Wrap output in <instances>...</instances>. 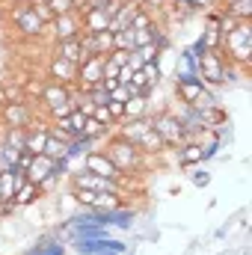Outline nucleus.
Wrapping results in <instances>:
<instances>
[{
	"instance_id": "nucleus-1",
	"label": "nucleus",
	"mask_w": 252,
	"mask_h": 255,
	"mask_svg": "<svg viewBox=\"0 0 252 255\" xmlns=\"http://www.w3.org/2000/svg\"><path fill=\"white\" fill-rule=\"evenodd\" d=\"M220 54L226 57V63L235 65H250L252 57V24L250 21H238L232 30L220 33Z\"/></svg>"
},
{
	"instance_id": "nucleus-2",
	"label": "nucleus",
	"mask_w": 252,
	"mask_h": 255,
	"mask_svg": "<svg viewBox=\"0 0 252 255\" xmlns=\"http://www.w3.org/2000/svg\"><path fill=\"white\" fill-rule=\"evenodd\" d=\"M104 154L116 163V169L125 175V172H133V169H139L142 166V151L133 145V142H127V139H122V136H107V145H104Z\"/></svg>"
},
{
	"instance_id": "nucleus-3",
	"label": "nucleus",
	"mask_w": 252,
	"mask_h": 255,
	"mask_svg": "<svg viewBox=\"0 0 252 255\" xmlns=\"http://www.w3.org/2000/svg\"><path fill=\"white\" fill-rule=\"evenodd\" d=\"M196 71H199V80L205 86H223L226 83V57L217 48H208L205 54H199Z\"/></svg>"
},
{
	"instance_id": "nucleus-4",
	"label": "nucleus",
	"mask_w": 252,
	"mask_h": 255,
	"mask_svg": "<svg viewBox=\"0 0 252 255\" xmlns=\"http://www.w3.org/2000/svg\"><path fill=\"white\" fill-rule=\"evenodd\" d=\"M151 128H154V133L163 139V145L178 148V145L187 142V130L178 122L175 113H157V116H151Z\"/></svg>"
},
{
	"instance_id": "nucleus-5",
	"label": "nucleus",
	"mask_w": 252,
	"mask_h": 255,
	"mask_svg": "<svg viewBox=\"0 0 252 255\" xmlns=\"http://www.w3.org/2000/svg\"><path fill=\"white\" fill-rule=\"evenodd\" d=\"M12 24H15V30H18L24 39H42V36H45V21L33 12L30 3H18V6L12 9Z\"/></svg>"
},
{
	"instance_id": "nucleus-6",
	"label": "nucleus",
	"mask_w": 252,
	"mask_h": 255,
	"mask_svg": "<svg viewBox=\"0 0 252 255\" xmlns=\"http://www.w3.org/2000/svg\"><path fill=\"white\" fill-rule=\"evenodd\" d=\"M74 250L80 255H125L127 244L119 238H77L74 241Z\"/></svg>"
},
{
	"instance_id": "nucleus-7",
	"label": "nucleus",
	"mask_w": 252,
	"mask_h": 255,
	"mask_svg": "<svg viewBox=\"0 0 252 255\" xmlns=\"http://www.w3.org/2000/svg\"><path fill=\"white\" fill-rule=\"evenodd\" d=\"M33 104L24 98V101H6L0 104V125L3 128H33Z\"/></svg>"
},
{
	"instance_id": "nucleus-8",
	"label": "nucleus",
	"mask_w": 252,
	"mask_h": 255,
	"mask_svg": "<svg viewBox=\"0 0 252 255\" xmlns=\"http://www.w3.org/2000/svg\"><path fill=\"white\" fill-rule=\"evenodd\" d=\"M45 33H51L54 42H65V39H80L83 36V24H80V12H65L57 15L51 24H45Z\"/></svg>"
},
{
	"instance_id": "nucleus-9",
	"label": "nucleus",
	"mask_w": 252,
	"mask_h": 255,
	"mask_svg": "<svg viewBox=\"0 0 252 255\" xmlns=\"http://www.w3.org/2000/svg\"><path fill=\"white\" fill-rule=\"evenodd\" d=\"M71 196L89 208V211H110V208H122V193H101V190H83V187H71Z\"/></svg>"
},
{
	"instance_id": "nucleus-10",
	"label": "nucleus",
	"mask_w": 252,
	"mask_h": 255,
	"mask_svg": "<svg viewBox=\"0 0 252 255\" xmlns=\"http://www.w3.org/2000/svg\"><path fill=\"white\" fill-rule=\"evenodd\" d=\"M104 63H107V57H86L83 63L77 65V86L80 89L101 86V80H104Z\"/></svg>"
},
{
	"instance_id": "nucleus-11",
	"label": "nucleus",
	"mask_w": 252,
	"mask_h": 255,
	"mask_svg": "<svg viewBox=\"0 0 252 255\" xmlns=\"http://www.w3.org/2000/svg\"><path fill=\"white\" fill-rule=\"evenodd\" d=\"M83 169L92 172V175H101V178H113V181H125V175L116 169V163L104 154V151H89L83 157Z\"/></svg>"
},
{
	"instance_id": "nucleus-12",
	"label": "nucleus",
	"mask_w": 252,
	"mask_h": 255,
	"mask_svg": "<svg viewBox=\"0 0 252 255\" xmlns=\"http://www.w3.org/2000/svg\"><path fill=\"white\" fill-rule=\"evenodd\" d=\"M71 187H83V190H101V193H122V181L101 178V175H92V172L80 169L77 175H71Z\"/></svg>"
},
{
	"instance_id": "nucleus-13",
	"label": "nucleus",
	"mask_w": 252,
	"mask_h": 255,
	"mask_svg": "<svg viewBox=\"0 0 252 255\" xmlns=\"http://www.w3.org/2000/svg\"><path fill=\"white\" fill-rule=\"evenodd\" d=\"M205 83L196 77V74H181L178 71V80H175V92H178V98H181V104H196L202 95H205Z\"/></svg>"
},
{
	"instance_id": "nucleus-14",
	"label": "nucleus",
	"mask_w": 252,
	"mask_h": 255,
	"mask_svg": "<svg viewBox=\"0 0 252 255\" xmlns=\"http://www.w3.org/2000/svg\"><path fill=\"white\" fill-rule=\"evenodd\" d=\"M80 42H83V51L89 57H107L113 51V33L110 30L107 33H83Z\"/></svg>"
},
{
	"instance_id": "nucleus-15",
	"label": "nucleus",
	"mask_w": 252,
	"mask_h": 255,
	"mask_svg": "<svg viewBox=\"0 0 252 255\" xmlns=\"http://www.w3.org/2000/svg\"><path fill=\"white\" fill-rule=\"evenodd\" d=\"M71 98V86H63V83H54V80H48L45 86H42V95H39V101L45 104V110L51 113V110H57L60 104H65Z\"/></svg>"
},
{
	"instance_id": "nucleus-16",
	"label": "nucleus",
	"mask_w": 252,
	"mask_h": 255,
	"mask_svg": "<svg viewBox=\"0 0 252 255\" xmlns=\"http://www.w3.org/2000/svg\"><path fill=\"white\" fill-rule=\"evenodd\" d=\"M48 74H51L54 83H63V86H74V83H77V65L63 60V57H51Z\"/></svg>"
},
{
	"instance_id": "nucleus-17",
	"label": "nucleus",
	"mask_w": 252,
	"mask_h": 255,
	"mask_svg": "<svg viewBox=\"0 0 252 255\" xmlns=\"http://www.w3.org/2000/svg\"><path fill=\"white\" fill-rule=\"evenodd\" d=\"M24 181H27L24 169H18V166H6V169L0 172V199H3V202H12L15 190H18Z\"/></svg>"
},
{
	"instance_id": "nucleus-18",
	"label": "nucleus",
	"mask_w": 252,
	"mask_h": 255,
	"mask_svg": "<svg viewBox=\"0 0 252 255\" xmlns=\"http://www.w3.org/2000/svg\"><path fill=\"white\" fill-rule=\"evenodd\" d=\"M80 24H83V33H107L110 30V15L104 9H83Z\"/></svg>"
},
{
	"instance_id": "nucleus-19",
	"label": "nucleus",
	"mask_w": 252,
	"mask_h": 255,
	"mask_svg": "<svg viewBox=\"0 0 252 255\" xmlns=\"http://www.w3.org/2000/svg\"><path fill=\"white\" fill-rule=\"evenodd\" d=\"M54 57H63L68 63L80 65L89 54L83 51V42L80 39H65V42H54Z\"/></svg>"
},
{
	"instance_id": "nucleus-20",
	"label": "nucleus",
	"mask_w": 252,
	"mask_h": 255,
	"mask_svg": "<svg viewBox=\"0 0 252 255\" xmlns=\"http://www.w3.org/2000/svg\"><path fill=\"white\" fill-rule=\"evenodd\" d=\"M145 130H151V116H139V119H127V122H125V128H116L113 133L136 145V142H139V136H142Z\"/></svg>"
},
{
	"instance_id": "nucleus-21",
	"label": "nucleus",
	"mask_w": 252,
	"mask_h": 255,
	"mask_svg": "<svg viewBox=\"0 0 252 255\" xmlns=\"http://www.w3.org/2000/svg\"><path fill=\"white\" fill-rule=\"evenodd\" d=\"M45 142H48V128H27V133H24V151L42 154Z\"/></svg>"
},
{
	"instance_id": "nucleus-22",
	"label": "nucleus",
	"mask_w": 252,
	"mask_h": 255,
	"mask_svg": "<svg viewBox=\"0 0 252 255\" xmlns=\"http://www.w3.org/2000/svg\"><path fill=\"white\" fill-rule=\"evenodd\" d=\"M220 15H229L235 21H250L252 18V0H226V9H220Z\"/></svg>"
},
{
	"instance_id": "nucleus-23",
	"label": "nucleus",
	"mask_w": 252,
	"mask_h": 255,
	"mask_svg": "<svg viewBox=\"0 0 252 255\" xmlns=\"http://www.w3.org/2000/svg\"><path fill=\"white\" fill-rule=\"evenodd\" d=\"M80 136H86V139H107V136H113V128L101 125L95 116H86V122H83V130H80Z\"/></svg>"
},
{
	"instance_id": "nucleus-24",
	"label": "nucleus",
	"mask_w": 252,
	"mask_h": 255,
	"mask_svg": "<svg viewBox=\"0 0 252 255\" xmlns=\"http://www.w3.org/2000/svg\"><path fill=\"white\" fill-rule=\"evenodd\" d=\"M202 142H184L178 145V166H196L202 163Z\"/></svg>"
},
{
	"instance_id": "nucleus-25",
	"label": "nucleus",
	"mask_w": 252,
	"mask_h": 255,
	"mask_svg": "<svg viewBox=\"0 0 252 255\" xmlns=\"http://www.w3.org/2000/svg\"><path fill=\"white\" fill-rule=\"evenodd\" d=\"M136 148H139L142 154H160V151H163L166 145H163V139H160V136L154 133V128H151V130H145V133L139 136V142H136Z\"/></svg>"
},
{
	"instance_id": "nucleus-26",
	"label": "nucleus",
	"mask_w": 252,
	"mask_h": 255,
	"mask_svg": "<svg viewBox=\"0 0 252 255\" xmlns=\"http://www.w3.org/2000/svg\"><path fill=\"white\" fill-rule=\"evenodd\" d=\"M42 196V190H39V184H33V181H24L18 190H15V196H12V208H18V205H30L33 199H39Z\"/></svg>"
},
{
	"instance_id": "nucleus-27",
	"label": "nucleus",
	"mask_w": 252,
	"mask_h": 255,
	"mask_svg": "<svg viewBox=\"0 0 252 255\" xmlns=\"http://www.w3.org/2000/svg\"><path fill=\"white\" fill-rule=\"evenodd\" d=\"M148 110V95H130L125 101V119H139Z\"/></svg>"
},
{
	"instance_id": "nucleus-28",
	"label": "nucleus",
	"mask_w": 252,
	"mask_h": 255,
	"mask_svg": "<svg viewBox=\"0 0 252 255\" xmlns=\"http://www.w3.org/2000/svg\"><path fill=\"white\" fill-rule=\"evenodd\" d=\"M42 154H48V157H54V160H68V142L60 139V136H51L48 133V142H45V151Z\"/></svg>"
},
{
	"instance_id": "nucleus-29",
	"label": "nucleus",
	"mask_w": 252,
	"mask_h": 255,
	"mask_svg": "<svg viewBox=\"0 0 252 255\" xmlns=\"http://www.w3.org/2000/svg\"><path fill=\"white\" fill-rule=\"evenodd\" d=\"M139 71H142V77H145V86H148V92H151L154 86H160V65H157V63L139 65Z\"/></svg>"
},
{
	"instance_id": "nucleus-30",
	"label": "nucleus",
	"mask_w": 252,
	"mask_h": 255,
	"mask_svg": "<svg viewBox=\"0 0 252 255\" xmlns=\"http://www.w3.org/2000/svg\"><path fill=\"white\" fill-rule=\"evenodd\" d=\"M202 42H205L208 48H217V51H220V27H217V24H211V27L202 33Z\"/></svg>"
},
{
	"instance_id": "nucleus-31",
	"label": "nucleus",
	"mask_w": 252,
	"mask_h": 255,
	"mask_svg": "<svg viewBox=\"0 0 252 255\" xmlns=\"http://www.w3.org/2000/svg\"><path fill=\"white\" fill-rule=\"evenodd\" d=\"M107 63H113V65H127L130 63V51H122V48H113L110 54H107Z\"/></svg>"
},
{
	"instance_id": "nucleus-32",
	"label": "nucleus",
	"mask_w": 252,
	"mask_h": 255,
	"mask_svg": "<svg viewBox=\"0 0 252 255\" xmlns=\"http://www.w3.org/2000/svg\"><path fill=\"white\" fill-rule=\"evenodd\" d=\"M45 6L51 9V15H54V18H57V15H65V12H71V9H74L68 0H45Z\"/></svg>"
},
{
	"instance_id": "nucleus-33",
	"label": "nucleus",
	"mask_w": 252,
	"mask_h": 255,
	"mask_svg": "<svg viewBox=\"0 0 252 255\" xmlns=\"http://www.w3.org/2000/svg\"><path fill=\"white\" fill-rule=\"evenodd\" d=\"M130 95L133 92H130V86H125V83H119L116 89H110V101H116V104H125Z\"/></svg>"
},
{
	"instance_id": "nucleus-34",
	"label": "nucleus",
	"mask_w": 252,
	"mask_h": 255,
	"mask_svg": "<svg viewBox=\"0 0 252 255\" xmlns=\"http://www.w3.org/2000/svg\"><path fill=\"white\" fill-rule=\"evenodd\" d=\"M30 6H33V12H36L45 24H51V21H54V15H51V9L45 6V0H36V3H30Z\"/></svg>"
},
{
	"instance_id": "nucleus-35",
	"label": "nucleus",
	"mask_w": 252,
	"mask_h": 255,
	"mask_svg": "<svg viewBox=\"0 0 252 255\" xmlns=\"http://www.w3.org/2000/svg\"><path fill=\"white\" fill-rule=\"evenodd\" d=\"M6 101H24V92H21V86H3V104Z\"/></svg>"
},
{
	"instance_id": "nucleus-36",
	"label": "nucleus",
	"mask_w": 252,
	"mask_h": 255,
	"mask_svg": "<svg viewBox=\"0 0 252 255\" xmlns=\"http://www.w3.org/2000/svg\"><path fill=\"white\" fill-rule=\"evenodd\" d=\"M119 77V65H113V63H104V80H116ZM101 80V83H104ZM119 83V80H116Z\"/></svg>"
},
{
	"instance_id": "nucleus-37",
	"label": "nucleus",
	"mask_w": 252,
	"mask_h": 255,
	"mask_svg": "<svg viewBox=\"0 0 252 255\" xmlns=\"http://www.w3.org/2000/svg\"><path fill=\"white\" fill-rule=\"evenodd\" d=\"M130 74H133V68H130V65H122V68H119V77H116V80H119V83H130Z\"/></svg>"
},
{
	"instance_id": "nucleus-38",
	"label": "nucleus",
	"mask_w": 252,
	"mask_h": 255,
	"mask_svg": "<svg viewBox=\"0 0 252 255\" xmlns=\"http://www.w3.org/2000/svg\"><path fill=\"white\" fill-rule=\"evenodd\" d=\"M208 181H211V175H208V172H196V175H193V184H196V187H205Z\"/></svg>"
},
{
	"instance_id": "nucleus-39",
	"label": "nucleus",
	"mask_w": 252,
	"mask_h": 255,
	"mask_svg": "<svg viewBox=\"0 0 252 255\" xmlns=\"http://www.w3.org/2000/svg\"><path fill=\"white\" fill-rule=\"evenodd\" d=\"M178 9H196V0H175Z\"/></svg>"
},
{
	"instance_id": "nucleus-40",
	"label": "nucleus",
	"mask_w": 252,
	"mask_h": 255,
	"mask_svg": "<svg viewBox=\"0 0 252 255\" xmlns=\"http://www.w3.org/2000/svg\"><path fill=\"white\" fill-rule=\"evenodd\" d=\"M9 211H12V202H0V217L9 214Z\"/></svg>"
},
{
	"instance_id": "nucleus-41",
	"label": "nucleus",
	"mask_w": 252,
	"mask_h": 255,
	"mask_svg": "<svg viewBox=\"0 0 252 255\" xmlns=\"http://www.w3.org/2000/svg\"><path fill=\"white\" fill-rule=\"evenodd\" d=\"M217 3H220V0H196V9H199V6H217Z\"/></svg>"
},
{
	"instance_id": "nucleus-42",
	"label": "nucleus",
	"mask_w": 252,
	"mask_h": 255,
	"mask_svg": "<svg viewBox=\"0 0 252 255\" xmlns=\"http://www.w3.org/2000/svg\"><path fill=\"white\" fill-rule=\"evenodd\" d=\"M15 3H36V0H15Z\"/></svg>"
},
{
	"instance_id": "nucleus-43",
	"label": "nucleus",
	"mask_w": 252,
	"mask_h": 255,
	"mask_svg": "<svg viewBox=\"0 0 252 255\" xmlns=\"http://www.w3.org/2000/svg\"><path fill=\"white\" fill-rule=\"evenodd\" d=\"M68 3H71V6H74V3H80V0H68Z\"/></svg>"
}]
</instances>
